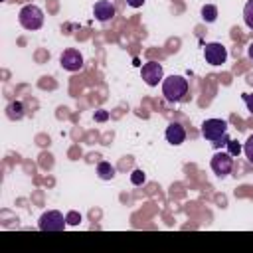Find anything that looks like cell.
I'll list each match as a JSON object with an SVG mask.
<instances>
[{"label": "cell", "mask_w": 253, "mask_h": 253, "mask_svg": "<svg viewBox=\"0 0 253 253\" xmlns=\"http://www.w3.org/2000/svg\"><path fill=\"white\" fill-rule=\"evenodd\" d=\"M202 136L213 144H227V123L223 119H206L202 123Z\"/></svg>", "instance_id": "cell-1"}, {"label": "cell", "mask_w": 253, "mask_h": 253, "mask_svg": "<svg viewBox=\"0 0 253 253\" xmlns=\"http://www.w3.org/2000/svg\"><path fill=\"white\" fill-rule=\"evenodd\" d=\"M188 93V79L182 75H170L162 81V95L166 97V101L176 103L182 101Z\"/></svg>", "instance_id": "cell-2"}, {"label": "cell", "mask_w": 253, "mask_h": 253, "mask_svg": "<svg viewBox=\"0 0 253 253\" xmlns=\"http://www.w3.org/2000/svg\"><path fill=\"white\" fill-rule=\"evenodd\" d=\"M18 20H20L22 28H26V30H40L43 26V12L36 4H26L20 10Z\"/></svg>", "instance_id": "cell-3"}, {"label": "cell", "mask_w": 253, "mask_h": 253, "mask_svg": "<svg viewBox=\"0 0 253 253\" xmlns=\"http://www.w3.org/2000/svg\"><path fill=\"white\" fill-rule=\"evenodd\" d=\"M67 219L63 217L61 211H55V210H49L45 213H42L40 221H38V227L42 231H61L65 227Z\"/></svg>", "instance_id": "cell-4"}, {"label": "cell", "mask_w": 253, "mask_h": 253, "mask_svg": "<svg viewBox=\"0 0 253 253\" xmlns=\"http://www.w3.org/2000/svg\"><path fill=\"white\" fill-rule=\"evenodd\" d=\"M204 57L210 65H221L225 63L227 59V49L223 43H217V42H211V43H206L204 47Z\"/></svg>", "instance_id": "cell-5"}, {"label": "cell", "mask_w": 253, "mask_h": 253, "mask_svg": "<svg viewBox=\"0 0 253 253\" xmlns=\"http://www.w3.org/2000/svg\"><path fill=\"white\" fill-rule=\"evenodd\" d=\"M233 168V156L229 152H215L211 156V170L217 174V176H227Z\"/></svg>", "instance_id": "cell-6"}, {"label": "cell", "mask_w": 253, "mask_h": 253, "mask_svg": "<svg viewBox=\"0 0 253 253\" xmlns=\"http://www.w3.org/2000/svg\"><path fill=\"white\" fill-rule=\"evenodd\" d=\"M59 63H61V67H63L65 71H79V69L83 67V55H81L77 49L69 47V49H65V51L59 55Z\"/></svg>", "instance_id": "cell-7"}, {"label": "cell", "mask_w": 253, "mask_h": 253, "mask_svg": "<svg viewBox=\"0 0 253 253\" xmlns=\"http://www.w3.org/2000/svg\"><path fill=\"white\" fill-rule=\"evenodd\" d=\"M140 75H142V79H144V83H146L148 87H154V85H158V81L162 79L164 71H162V65H160V63L148 61V63H144V65L140 67Z\"/></svg>", "instance_id": "cell-8"}, {"label": "cell", "mask_w": 253, "mask_h": 253, "mask_svg": "<svg viewBox=\"0 0 253 253\" xmlns=\"http://www.w3.org/2000/svg\"><path fill=\"white\" fill-rule=\"evenodd\" d=\"M115 6L109 2V0H99L97 4H95V8H93V14H95V18L99 20V22H109V20H113V16H115Z\"/></svg>", "instance_id": "cell-9"}, {"label": "cell", "mask_w": 253, "mask_h": 253, "mask_svg": "<svg viewBox=\"0 0 253 253\" xmlns=\"http://www.w3.org/2000/svg\"><path fill=\"white\" fill-rule=\"evenodd\" d=\"M164 134H166V140L170 144H174V146H178V144H182L186 140V130H184V126L180 123H170L166 126V132Z\"/></svg>", "instance_id": "cell-10"}, {"label": "cell", "mask_w": 253, "mask_h": 253, "mask_svg": "<svg viewBox=\"0 0 253 253\" xmlns=\"http://www.w3.org/2000/svg\"><path fill=\"white\" fill-rule=\"evenodd\" d=\"M97 174H99L101 180H113L115 178V166H111V162L101 160L97 164Z\"/></svg>", "instance_id": "cell-11"}, {"label": "cell", "mask_w": 253, "mask_h": 253, "mask_svg": "<svg viewBox=\"0 0 253 253\" xmlns=\"http://www.w3.org/2000/svg\"><path fill=\"white\" fill-rule=\"evenodd\" d=\"M6 113H8V119H12V121H20V119L24 117V105H22L20 101H14V103L8 105Z\"/></svg>", "instance_id": "cell-12"}, {"label": "cell", "mask_w": 253, "mask_h": 253, "mask_svg": "<svg viewBox=\"0 0 253 253\" xmlns=\"http://www.w3.org/2000/svg\"><path fill=\"white\" fill-rule=\"evenodd\" d=\"M202 18H204L206 22H215V18H217V8H215L213 4H206V6L202 8Z\"/></svg>", "instance_id": "cell-13"}, {"label": "cell", "mask_w": 253, "mask_h": 253, "mask_svg": "<svg viewBox=\"0 0 253 253\" xmlns=\"http://www.w3.org/2000/svg\"><path fill=\"white\" fill-rule=\"evenodd\" d=\"M243 20H245L247 28L253 30V0H249V2L245 4V8H243Z\"/></svg>", "instance_id": "cell-14"}, {"label": "cell", "mask_w": 253, "mask_h": 253, "mask_svg": "<svg viewBox=\"0 0 253 253\" xmlns=\"http://www.w3.org/2000/svg\"><path fill=\"white\" fill-rule=\"evenodd\" d=\"M243 152H245V156H247V160L253 164V134L245 140V144H243Z\"/></svg>", "instance_id": "cell-15"}, {"label": "cell", "mask_w": 253, "mask_h": 253, "mask_svg": "<svg viewBox=\"0 0 253 253\" xmlns=\"http://www.w3.org/2000/svg\"><path fill=\"white\" fill-rule=\"evenodd\" d=\"M144 180H146V176L142 174V170H134V172L130 174V182H132L134 186H140V184H144Z\"/></svg>", "instance_id": "cell-16"}, {"label": "cell", "mask_w": 253, "mask_h": 253, "mask_svg": "<svg viewBox=\"0 0 253 253\" xmlns=\"http://www.w3.org/2000/svg\"><path fill=\"white\" fill-rule=\"evenodd\" d=\"M65 219H67L69 225H79V223H81V213H77V211H69V213L65 215Z\"/></svg>", "instance_id": "cell-17"}, {"label": "cell", "mask_w": 253, "mask_h": 253, "mask_svg": "<svg viewBox=\"0 0 253 253\" xmlns=\"http://www.w3.org/2000/svg\"><path fill=\"white\" fill-rule=\"evenodd\" d=\"M227 150H229L231 156H237V154L241 152V146H239V142H235V140H227Z\"/></svg>", "instance_id": "cell-18"}, {"label": "cell", "mask_w": 253, "mask_h": 253, "mask_svg": "<svg viewBox=\"0 0 253 253\" xmlns=\"http://www.w3.org/2000/svg\"><path fill=\"white\" fill-rule=\"evenodd\" d=\"M243 101H245V105H247L249 113L253 115V93H243Z\"/></svg>", "instance_id": "cell-19"}, {"label": "cell", "mask_w": 253, "mask_h": 253, "mask_svg": "<svg viewBox=\"0 0 253 253\" xmlns=\"http://www.w3.org/2000/svg\"><path fill=\"white\" fill-rule=\"evenodd\" d=\"M109 119V113L107 111H99V113H95V121H107Z\"/></svg>", "instance_id": "cell-20"}, {"label": "cell", "mask_w": 253, "mask_h": 253, "mask_svg": "<svg viewBox=\"0 0 253 253\" xmlns=\"http://www.w3.org/2000/svg\"><path fill=\"white\" fill-rule=\"evenodd\" d=\"M126 4H128L130 8H140V6L144 4V0H126Z\"/></svg>", "instance_id": "cell-21"}, {"label": "cell", "mask_w": 253, "mask_h": 253, "mask_svg": "<svg viewBox=\"0 0 253 253\" xmlns=\"http://www.w3.org/2000/svg\"><path fill=\"white\" fill-rule=\"evenodd\" d=\"M247 55H249V59L253 61V42H251V43L247 45Z\"/></svg>", "instance_id": "cell-22"}]
</instances>
